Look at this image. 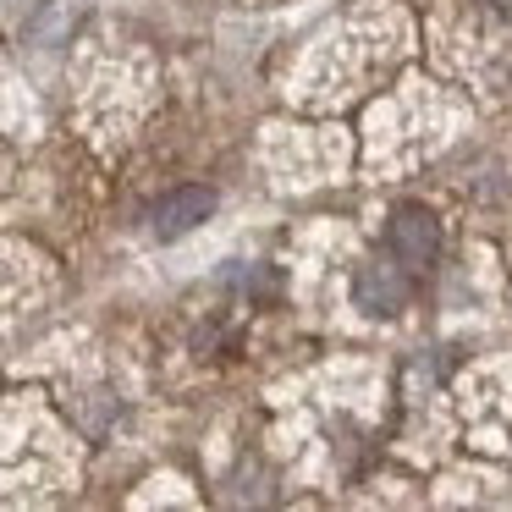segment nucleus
Wrapping results in <instances>:
<instances>
[{
  "instance_id": "nucleus-1",
  "label": "nucleus",
  "mask_w": 512,
  "mask_h": 512,
  "mask_svg": "<svg viewBox=\"0 0 512 512\" xmlns=\"http://www.w3.org/2000/svg\"><path fill=\"white\" fill-rule=\"evenodd\" d=\"M386 243H391V254H397L402 270H430L435 254H441V221H435L430 210H419V204H402V210L391 215Z\"/></svg>"
},
{
  "instance_id": "nucleus-2",
  "label": "nucleus",
  "mask_w": 512,
  "mask_h": 512,
  "mask_svg": "<svg viewBox=\"0 0 512 512\" xmlns=\"http://www.w3.org/2000/svg\"><path fill=\"white\" fill-rule=\"evenodd\" d=\"M215 210V193L210 188H177L155 204V237H182Z\"/></svg>"
},
{
  "instance_id": "nucleus-3",
  "label": "nucleus",
  "mask_w": 512,
  "mask_h": 512,
  "mask_svg": "<svg viewBox=\"0 0 512 512\" xmlns=\"http://www.w3.org/2000/svg\"><path fill=\"white\" fill-rule=\"evenodd\" d=\"M353 292H358V309H369V314L408 309V276H402L397 265H364Z\"/></svg>"
}]
</instances>
